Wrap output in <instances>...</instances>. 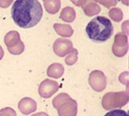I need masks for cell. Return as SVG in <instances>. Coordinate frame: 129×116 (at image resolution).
Segmentation results:
<instances>
[{
    "label": "cell",
    "instance_id": "cell-1",
    "mask_svg": "<svg viewBox=\"0 0 129 116\" xmlns=\"http://www.w3.org/2000/svg\"><path fill=\"white\" fill-rule=\"evenodd\" d=\"M43 8L38 0H16L11 7V17L21 28H31L40 21Z\"/></svg>",
    "mask_w": 129,
    "mask_h": 116
},
{
    "label": "cell",
    "instance_id": "cell-16",
    "mask_svg": "<svg viewBox=\"0 0 129 116\" xmlns=\"http://www.w3.org/2000/svg\"><path fill=\"white\" fill-rule=\"evenodd\" d=\"M109 16L115 22H120L123 19V13L120 8L114 7V8L111 9L110 11H109Z\"/></svg>",
    "mask_w": 129,
    "mask_h": 116
},
{
    "label": "cell",
    "instance_id": "cell-13",
    "mask_svg": "<svg viewBox=\"0 0 129 116\" xmlns=\"http://www.w3.org/2000/svg\"><path fill=\"white\" fill-rule=\"evenodd\" d=\"M19 41H20V35L18 31H9L5 35V38H4V42H5L7 48L16 45Z\"/></svg>",
    "mask_w": 129,
    "mask_h": 116
},
{
    "label": "cell",
    "instance_id": "cell-2",
    "mask_svg": "<svg viewBox=\"0 0 129 116\" xmlns=\"http://www.w3.org/2000/svg\"><path fill=\"white\" fill-rule=\"evenodd\" d=\"M111 20L104 16H97L88 23L86 32L89 39L96 43H103L110 39L113 34Z\"/></svg>",
    "mask_w": 129,
    "mask_h": 116
},
{
    "label": "cell",
    "instance_id": "cell-23",
    "mask_svg": "<svg viewBox=\"0 0 129 116\" xmlns=\"http://www.w3.org/2000/svg\"><path fill=\"white\" fill-rule=\"evenodd\" d=\"M13 0H0V7L2 8H7L11 5Z\"/></svg>",
    "mask_w": 129,
    "mask_h": 116
},
{
    "label": "cell",
    "instance_id": "cell-25",
    "mask_svg": "<svg viewBox=\"0 0 129 116\" xmlns=\"http://www.w3.org/2000/svg\"><path fill=\"white\" fill-rule=\"evenodd\" d=\"M4 56V52H3V48L0 46V60H1Z\"/></svg>",
    "mask_w": 129,
    "mask_h": 116
},
{
    "label": "cell",
    "instance_id": "cell-9",
    "mask_svg": "<svg viewBox=\"0 0 129 116\" xmlns=\"http://www.w3.org/2000/svg\"><path fill=\"white\" fill-rule=\"evenodd\" d=\"M19 109L23 114H29L36 110V103L29 98H24L19 103Z\"/></svg>",
    "mask_w": 129,
    "mask_h": 116
},
{
    "label": "cell",
    "instance_id": "cell-4",
    "mask_svg": "<svg viewBox=\"0 0 129 116\" xmlns=\"http://www.w3.org/2000/svg\"><path fill=\"white\" fill-rule=\"evenodd\" d=\"M128 49L127 37L123 33H118L115 37V41L113 44L112 52L116 57H122L126 55Z\"/></svg>",
    "mask_w": 129,
    "mask_h": 116
},
{
    "label": "cell",
    "instance_id": "cell-7",
    "mask_svg": "<svg viewBox=\"0 0 129 116\" xmlns=\"http://www.w3.org/2000/svg\"><path fill=\"white\" fill-rule=\"evenodd\" d=\"M73 49V43L67 39H57L53 44V51L58 57H64Z\"/></svg>",
    "mask_w": 129,
    "mask_h": 116
},
{
    "label": "cell",
    "instance_id": "cell-26",
    "mask_svg": "<svg viewBox=\"0 0 129 116\" xmlns=\"http://www.w3.org/2000/svg\"><path fill=\"white\" fill-rule=\"evenodd\" d=\"M32 116H48L47 114L45 113H43V112H40V113H38V114H33Z\"/></svg>",
    "mask_w": 129,
    "mask_h": 116
},
{
    "label": "cell",
    "instance_id": "cell-20",
    "mask_svg": "<svg viewBox=\"0 0 129 116\" xmlns=\"http://www.w3.org/2000/svg\"><path fill=\"white\" fill-rule=\"evenodd\" d=\"M96 3H99L100 4L103 5L107 8H110L111 7H115L117 5L118 1L117 0H94Z\"/></svg>",
    "mask_w": 129,
    "mask_h": 116
},
{
    "label": "cell",
    "instance_id": "cell-21",
    "mask_svg": "<svg viewBox=\"0 0 129 116\" xmlns=\"http://www.w3.org/2000/svg\"><path fill=\"white\" fill-rule=\"evenodd\" d=\"M104 116H128V114L127 111H125L123 110L115 109V110H110Z\"/></svg>",
    "mask_w": 129,
    "mask_h": 116
},
{
    "label": "cell",
    "instance_id": "cell-3",
    "mask_svg": "<svg viewBox=\"0 0 129 116\" xmlns=\"http://www.w3.org/2000/svg\"><path fill=\"white\" fill-rule=\"evenodd\" d=\"M127 92L108 93L103 98V106L106 110L124 106L128 101Z\"/></svg>",
    "mask_w": 129,
    "mask_h": 116
},
{
    "label": "cell",
    "instance_id": "cell-27",
    "mask_svg": "<svg viewBox=\"0 0 129 116\" xmlns=\"http://www.w3.org/2000/svg\"><path fill=\"white\" fill-rule=\"evenodd\" d=\"M121 2H122L123 4L128 6V0H121Z\"/></svg>",
    "mask_w": 129,
    "mask_h": 116
},
{
    "label": "cell",
    "instance_id": "cell-19",
    "mask_svg": "<svg viewBox=\"0 0 129 116\" xmlns=\"http://www.w3.org/2000/svg\"><path fill=\"white\" fill-rule=\"evenodd\" d=\"M70 98V96L66 94H60L58 96H56L53 100V102H52L53 103V106L55 108H57L60 104L64 102L67 99H69Z\"/></svg>",
    "mask_w": 129,
    "mask_h": 116
},
{
    "label": "cell",
    "instance_id": "cell-12",
    "mask_svg": "<svg viewBox=\"0 0 129 116\" xmlns=\"http://www.w3.org/2000/svg\"><path fill=\"white\" fill-rule=\"evenodd\" d=\"M53 27L56 33L64 37H70L74 33V30L71 26L68 24H61V23H55Z\"/></svg>",
    "mask_w": 129,
    "mask_h": 116
},
{
    "label": "cell",
    "instance_id": "cell-17",
    "mask_svg": "<svg viewBox=\"0 0 129 116\" xmlns=\"http://www.w3.org/2000/svg\"><path fill=\"white\" fill-rule=\"evenodd\" d=\"M9 53L13 55H19L21 54L24 50V44L20 41L17 45L13 47H8L7 48Z\"/></svg>",
    "mask_w": 129,
    "mask_h": 116
},
{
    "label": "cell",
    "instance_id": "cell-8",
    "mask_svg": "<svg viewBox=\"0 0 129 116\" xmlns=\"http://www.w3.org/2000/svg\"><path fill=\"white\" fill-rule=\"evenodd\" d=\"M58 90V84L49 79L44 80L41 82L39 87V93L43 98H49L51 95L55 94Z\"/></svg>",
    "mask_w": 129,
    "mask_h": 116
},
{
    "label": "cell",
    "instance_id": "cell-6",
    "mask_svg": "<svg viewBox=\"0 0 129 116\" xmlns=\"http://www.w3.org/2000/svg\"><path fill=\"white\" fill-rule=\"evenodd\" d=\"M89 82L96 91L100 92L106 87V77L103 72L99 70H94L90 75Z\"/></svg>",
    "mask_w": 129,
    "mask_h": 116
},
{
    "label": "cell",
    "instance_id": "cell-15",
    "mask_svg": "<svg viewBox=\"0 0 129 116\" xmlns=\"http://www.w3.org/2000/svg\"><path fill=\"white\" fill-rule=\"evenodd\" d=\"M60 18L63 21L67 23H71L76 18V12L74 9L71 7H66L62 9L60 12Z\"/></svg>",
    "mask_w": 129,
    "mask_h": 116
},
{
    "label": "cell",
    "instance_id": "cell-24",
    "mask_svg": "<svg viewBox=\"0 0 129 116\" xmlns=\"http://www.w3.org/2000/svg\"><path fill=\"white\" fill-rule=\"evenodd\" d=\"M70 1L76 6L82 7L85 4V3L86 2V0H70Z\"/></svg>",
    "mask_w": 129,
    "mask_h": 116
},
{
    "label": "cell",
    "instance_id": "cell-5",
    "mask_svg": "<svg viewBox=\"0 0 129 116\" xmlns=\"http://www.w3.org/2000/svg\"><path fill=\"white\" fill-rule=\"evenodd\" d=\"M59 116H76L78 111V104L72 98L67 99L66 102L56 108Z\"/></svg>",
    "mask_w": 129,
    "mask_h": 116
},
{
    "label": "cell",
    "instance_id": "cell-18",
    "mask_svg": "<svg viewBox=\"0 0 129 116\" xmlns=\"http://www.w3.org/2000/svg\"><path fill=\"white\" fill-rule=\"evenodd\" d=\"M77 61H78V50L76 49H73L70 51V55L66 59V62L68 65H73Z\"/></svg>",
    "mask_w": 129,
    "mask_h": 116
},
{
    "label": "cell",
    "instance_id": "cell-10",
    "mask_svg": "<svg viewBox=\"0 0 129 116\" xmlns=\"http://www.w3.org/2000/svg\"><path fill=\"white\" fill-rule=\"evenodd\" d=\"M82 7L84 13L87 16H93V15H98L101 11V7L97 4L94 0H86V2Z\"/></svg>",
    "mask_w": 129,
    "mask_h": 116
},
{
    "label": "cell",
    "instance_id": "cell-11",
    "mask_svg": "<svg viewBox=\"0 0 129 116\" xmlns=\"http://www.w3.org/2000/svg\"><path fill=\"white\" fill-rule=\"evenodd\" d=\"M44 6L48 13L54 15L60 8V0H44Z\"/></svg>",
    "mask_w": 129,
    "mask_h": 116
},
{
    "label": "cell",
    "instance_id": "cell-22",
    "mask_svg": "<svg viewBox=\"0 0 129 116\" xmlns=\"http://www.w3.org/2000/svg\"><path fill=\"white\" fill-rule=\"evenodd\" d=\"M0 116H16V113L13 109L7 107L0 110Z\"/></svg>",
    "mask_w": 129,
    "mask_h": 116
},
{
    "label": "cell",
    "instance_id": "cell-14",
    "mask_svg": "<svg viewBox=\"0 0 129 116\" xmlns=\"http://www.w3.org/2000/svg\"><path fill=\"white\" fill-rule=\"evenodd\" d=\"M47 73L51 78H59L61 77L64 73V67L59 63H54L48 67Z\"/></svg>",
    "mask_w": 129,
    "mask_h": 116
}]
</instances>
